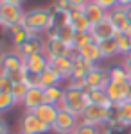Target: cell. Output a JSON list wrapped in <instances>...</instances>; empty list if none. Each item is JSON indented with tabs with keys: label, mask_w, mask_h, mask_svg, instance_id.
Returning a JSON list of instances; mask_svg holds the SVG:
<instances>
[{
	"label": "cell",
	"mask_w": 131,
	"mask_h": 134,
	"mask_svg": "<svg viewBox=\"0 0 131 134\" xmlns=\"http://www.w3.org/2000/svg\"><path fill=\"white\" fill-rule=\"evenodd\" d=\"M52 127L43 124L32 111H25L20 120V134H47L51 132Z\"/></svg>",
	"instance_id": "5"
},
{
	"label": "cell",
	"mask_w": 131,
	"mask_h": 134,
	"mask_svg": "<svg viewBox=\"0 0 131 134\" xmlns=\"http://www.w3.org/2000/svg\"><path fill=\"white\" fill-rule=\"evenodd\" d=\"M7 36H9V41H11V45H13V50H18L32 34H31L22 23H18V25L11 27L9 31H7Z\"/></svg>",
	"instance_id": "17"
},
{
	"label": "cell",
	"mask_w": 131,
	"mask_h": 134,
	"mask_svg": "<svg viewBox=\"0 0 131 134\" xmlns=\"http://www.w3.org/2000/svg\"><path fill=\"white\" fill-rule=\"evenodd\" d=\"M122 64H124V68H126V72H128V75H129V79H131V54L124 57V63Z\"/></svg>",
	"instance_id": "41"
},
{
	"label": "cell",
	"mask_w": 131,
	"mask_h": 134,
	"mask_svg": "<svg viewBox=\"0 0 131 134\" xmlns=\"http://www.w3.org/2000/svg\"><path fill=\"white\" fill-rule=\"evenodd\" d=\"M32 113L36 114L43 124H47L49 127H52V125L56 124L58 114H59V107H58V105H52V104H43L36 111H32Z\"/></svg>",
	"instance_id": "19"
},
{
	"label": "cell",
	"mask_w": 131,
	"mask_h": 134,
	"mask_svg": "<svg viewBox=\"0 0 131 134\" xmlns=\"http://www.w3.org/2000/svg\"><path fill=\"white\" fill-rule=\"evenodd\" d=\"M70 25H72V29L75 31V34H86L92 29V23L84 16V11L83 9H72L70 11Z\"/></svg>",
	"instance_id": "15"
},
{
	"label": "cell",
	"mask_w": 131,
	"mask_h": 134,
	"mask_svg": "<svg viewBox=\"0 0 131 134\" xmlns=\"http://www.w3.org/2000/svg\"><path fill=\"white\" fill-rule=\"evenodd\" d=\"M25 11L23 7L13 5V4H0V29L9 31L11 27L23 21Z\"/></svg>",
	"instance_id": "3"
},
{
	"label": "cell",
	"mask_w": 131,
	"mask_h": 134,
	"mask_svg": "<svg viewBox=\"0 0 131 134\" xmlns=\"http://www.w3.org/2000/svg\"><path fill=\"white\" fill-rule=\"evenodd\" d=\"M79 124H81L79 116L68 113V111L59 109V114H58V118H56V124L52 125V132H56V134H74Z\"/></svg>",
	"instance_id": "6"
},
{
	"label": "cell",
	"mask_w": 131,
	"mask_h": 134,
	"mask_svg": "<svg viewBox=\"0 0 131 134\" xmlns=\"http://www.w3.org/2000/svg\"><path fill=\"white\" fill-rule=\"evenodd\" d=\"M115 40H117V45H119V52H120V55H124V57H126V55H129V54H131V41H129V36L117 32Z\"/></svg>",
	"instance_id": "31"
},
{
	"label": "cell",
	"mask_w": 131,
	"mask_h": 134,
	"mask_svg": "<svg viewBox=\"0 0 131 134\" xmlns=\"http://www.w3.org/2000/svg\"><path fill=\"white\" fill-rule=\"evenodd\" d=\"M13 84H14V82H13L9 77H7L6 73L0 70V93H11Z\"/></svg>",
	"instance_id": "35"
},
{
	"label": "cell",
	"mask_w": 131,
	"mask_h": 134,
	"mask_svg": "<svg viewBox=\"0 0 131 134\" xmlns=\"http://www.w3.org/2000/svg\"><path fill=\"white\" fill-rule=\"evenodd\" d=\"M22 25L31 34L41 36V34H45L47 31H51L58 25V14L51 7H34L31 11H25Z\"/></svg>",
	"instance_id": "1"
},
{
	"label": "cell",
	"mask_w": 131,
	"mask_h": 134,
	"mask_svg": "<svg viewBox=\"0 0 131 134\" xmlns=\"http://www.w3.org/2000/svg\"><path fill=\"white\" fill-rule=\"evenodd\" d=\"M106 95L113 104H122L128 100V82H111L106 86Z\"/></svg>",
	"instance_id": "16"
},
{
	"label": "cell",
	"mask_w": 131,
	"mask_h": 134,
	"mask_svg": "<svg viewBox=\"0 0 131 134\" xmlns=\"http://www.w3.org/2000/svg\"><path fill=\"white\" fill-rule=\"evenodd\" d=\"M88 97L84 90H72V88H65V98L61 102L59 109L63 111H68V113L79 116L84 113V109L88 107Z\"/></svg>",
	"instance_id": "2"
},
{
	"label": "cell",
	"mask_w": 131,
	"mask_h": 134,
	"mask_svg": "<svg viewBox=\"0 0 131 134\" xmlns=\"http://www.w3.org/2000/svg\"><path fill=\"white\" fill-rule=\"evenodd\" d=\"M84 81H86V90H106V86L110 84V73L106 68H101L97 64L86 75Z\"/></svg>",
	"instance_id": "7"
},
{
	"label": "cell",
	"mask_w": 131,
	"mask_h": 134,
	"mask_svg": "<svg viewBox=\"0 0 131 134\" xmlns=\"http://www.w3.org/2000/svg\"><path fill=\"white\" fill-rule=\"evenodd\" d=\"M99 50H101L102 59H113L117 55H120L119 52V45H117V40L111 38V40H106V41L99 43Z\"/></svg>",
	"instance_id": "25"
},
{
	"label": "cell",
	"mask_w": 131,
	"mask_h": 134,
	"mask_svg": "<svg viewBox=\"0 0 131 134\" xmlns=\"http://www.w3.org/2000/svg\"><path fill=\"white\" fill-rule=\"evenodd\" d=\"M93 66H97V64H92L84 57H81L79 54H74V72H72L70 79H86V75L93 70Z\"/></svg>",
	"instance_id": "20"
},
{
	"label": "cell",
	"mask_w": 131,
	"mask_h": 134,
	"mask_svg": "<svg viewBox=\"0 0 131 134\" xmlns=\"http://www.w3.org/2000/svg\"><path fill=\"white\" fill-rule=\"evenodd\" d=\"M0 4H13V5L22 7V5L25 4V0H0Z\"/></svg>",
	"instance_id": "42"
},
{
	"label": "cell",
	"mask_w": 131,
	"mask_h": 134,
	"mask_svg": "<svg viewBox=\"0 0 131 134\" xmlns=\"http://www.w3.org/2000/svg\"><path fill=\"white\" fill-rule=\"evenodd\" d=\"M23 82L27 84L29 88H41V77L38 75V73L27 72L25 73V81H23Z\"/></svg>",
	"instance_id": "36"
},
{
	"label": "cell",
	"mask_w": 131,
	"mask_h": 134,
	"mask_svg": "<svg viewBox=\"0 0 131 134\" xmlns=\"http://www.w3.org/2000/svg\"><path fill=\"white\" fill-rule=\"evenodd\" d=\"M45 91V104H52V105H58L59 107L63 98H65V88L63 86H52L43 90Z\"/></svg>",
	"instance_id": "24"
},
{
	"label": "cell",
	"mask_w": 131,
	"mask_h": 134,
	"mask_svg": "<svg viewBox=\"0 0 131 134\" xmlns=\"http://www.w3.org/2000/svg\"><path fill=\"white\" fill-rule=\"evenodd\" d=\"M43 104H45V91H43V88H29L27 97L23 98L22 105L25 107V111H36Z\"/></svg>",
	"instance_id": "14"
},
{
	"label": "cell",
	"mask_w": 131,
	"mask_h": 134,
	"mask_svg": "<svg viewBox=\"0 0 131 134\" xmlns=\"http://www.w3.org/2000/svg\"><path fill=\"white\" fill-rule=\"evenodd\" d=\"M4 55H6V50H4V47L0 45V64H2V61H4Z\"/></svg>",
	"instance_id": "45"
},
{
	"label": "cell",
	"mask_w": 131,
	"mask_h": 134,
	"mask_svg": "<svg viewBox=\"0 0 131 134\" xmlns=\"http://www.w3.org/2000/svg\"><path fill=\"white\" fill-rule=\"evenodd\" d=\"M117 2H119V7H124V9L131 7V0H117Z\"/></svg>",
	"instance_id": "44"
},
{
	"label": "cell",
	"mask_w": 131,
	"mask_h": 134,
	"mask_svg": "<svg viewBox=\"0 0 131 134\" xmlns=\"http://www.w3.org/2000/svg\"><path fill=\"white\" fill-rule=\"evenodd\" d=\"M128 100H131V79L128 81Z\"/></svg>",
	"instance_id": "46"
},
{
	"label": "cell",
	"mask_w": 131,
	"mask_h": 134,
	"mask_svg": "<svg viewBox=\"0 0 131 134\" xmlns=\"http://www.w3.org/2000/svg\"><path fill=\"white\" fill-rule=\"evenodd\" d=\"M92 41H93V38L90 36V32H86V34H75L74 43H72V48H74V52H77L79 48H83L84 45H88Z\"/></svg>",
	"instance_id": "33"
},
{
	"label": "cell",
	"mask_w": 131,
	"mask_h": 134,
	"mask_svg": "<svg viewBox=\"0 0 131 134\" xmlns=\"http://www.w3.org/2000/svg\"><path fill=\"white\" fill-rule=\"evenodd\" d=\"M65 88H72V90H84V91H86V81H84V79H68Z\"/></svg>",
	"instance_id": "38"
},
{
	"label": "cell",
	"mask_w": 131,
	"mask_h": 134,
	"mask_svg": "<svg viewBox=\"0 0 131 134\" xmlns=\"http://www.w3.org/2000/svg\"><path fill=\"white\" fill-rule=\"evenodd\" d=\"M68 2H70L72 9H84L92 0H68Z\"/></svg>",
	"instance_id": "40"
},
{
	"label": "cell",
	"mask_w": 131,
	"mask_h": 134,
	"mask_svg": "<svg viewBox=\"0 0 131 134\" xmlns=\"http://www.w3.org/2000/svg\"><path fill=\"white\" fill-rule=\"evenodd\" d=\"M51 68L58 75H61L63 81H68L72 77V72H74V54L72 55H63V57L51 59Z\"/></svg>",
	"instance_id": "10"
},
{
	"label": "cell",
	"mask_w": 131,
	"mask_h": 134,
	"mask_svg": "<svg viewBox=\"0 0 131 134\" xmlns=\"http://www.w3.org/2000/svg\"><path fill=\"white\" fill-rule=\"evenodd\" d=\"M23 61H25V70H27V72L38 73V75H41V73L51 66V61H49V57L45 55V52L34 54V55H29V57H23Z\"/></svg>",
	"instance_id": "12"
},
{
	"label": "cell",
	"mask_w": 131,
	"mask_h": 134,
	"mask_svg": "<svg viewBox=\"0 0 131 134\" xmlns=\"http://www.w3.org/2000/svg\"><path fill=\"white\" fill-rule=\"evenodd\" d=\"M117 111H119V122H122L129 129L131 127V100H126V102L119 104Z\"/></svg>",
	"instance_id": "29"
},
{
	"label": "cell",
	"mask_w": 131,
	"mask_h": 134,
	"mask_svg": "<svg viewBox=\"0 0 131 134\" xmlns=\"http://www.w3.org/2000/svg\"><path fill=\"white\" fill-rule=\"evenodd\" d=\"M25 68V61L20 54L16 50H11V52H6L4 55V61L0 64V70L4 73H9V72H16V70H22Z\"/></svg>",
	"instance_id": "13"
},
{
	"label": "cell",
	"mask_w": 131,
	"mask_h": 134,
	"mask_svg": "<svg viewBox=\"0 0 131 134\" xmlns=\"http://www.w3.org/2000/svg\"><path fill=\"white\" fill-rule=\"evenodd\" d=\"M75 52L72 50L70 47L61 40H45V55L51 59H56V57H63V55H72Z\"/></svg>",
	"instance_id": "9"
},
{
	"label": "cell",
	"mask_w": 131,
	"mask_h": 134,
	"mask_svg": "<svg viewBox=\"0 0 131 134\" xmlns=\"http://www.w3.org/2000/svg\"><path fill=\"white\" fill-rule=\"evenodd\" d=\"M40 77H41V88H43V90L52 88V86H61V82H65V81L61 79V75H58V73L54 72L51 66H49L45 72L41 73Z\"/></svg>",
	"instance_id": "27"
},
{
	"label": "cell",
	"mask_w": 131,
	"mask_h": 134,
	"mask_svg": "<svg viewBox=\"0 0 131 134\" xmlns=\"http://www.w3.org/2000/svg\"><path fill=\"white\" fill-rule=\"evenodd\" d=\"M56 34H58V40L65 41L72 48V43H74V38H75V31L72 29L70 23H58L56 25Z\"/></svg>",
	"instance_id": "26"
},
{
	"label": "cell",
	"mask_w": 131,
	"mask_h": 134,
	"mask_svg": "<svg viewBox=\"0 0 131 134\" xmlns=\"http://www.w3.org/2000/svg\"><path fill=\"white\" fill-rule=\"evenodd\" d=\"M90 36L93 38L95 43H101V41H106V40L115 38V36H117V29H115L113 23L106 18V20H102V21H99V23H95V25H92Z\"/></svg>",
	"instance_id": "8"
},
{
	"label": "cell",
	"mask_w": 131,
	"mask_h": 134,
	"mask_svg": "<svg viewBox=\"0 0 131 134\" xmlns=\"http://www.w3.org/2000/svg\"><path fill=\"white\" fill-rule=\"evenodd\" d=\"M27 91H29V86L25 82H16V84H13L11 95H13V98L16 100V104H22L23 98L27 97Z\"/></svg>",
	"instance_id": "30"
},
{
	"label": "cell",
	"mask_w": 131,
	"mask_h": 134,
	"mask_svg": "<svg viewBox=\"0 0 131 134\" xmlns=\"http://www.w3.org/2000/svg\"><path fill=\"white\" fill-rule=\"evenodd\" d=\"M14 105H16V100L13 98L11 93H0V114L7 113Z\"/></svg>",
	"instance_id": "32"
},
{
	"label": "cell",
	"mask_w": 131,
	"mask_h": 134,
	"mask_svg": "<svg viewBox=\"0 0 131 134\" xmlns=\"http://www.w3.org/2000/svg\"><path fill=\"white\" fill-rule=\"evenodd\" d=\"M74 134H99V127L83 124V122H81V124L77 125V129H75V132H74Z\"/></svg>",
	"instance_id": "37"
},
{
	"label": "cell",
	"mask_w": 131,
	"mask_h": 134,
	"mask_svg": "<svg viewBox=\"0 0 131 134\" xmlns=\"http://www.w3.org/2000/svg\"><path fill=\"white\" fill-rule=\"evenodd\" d=\"M75 54H79L81 57H84V59H86V61H90L92 64H99V63L102 61L101 50H99V43H95V41L84 45V47L79 48Z\"/></svg>",
	"instance_id": "22"
},
{
	"label": "cell",
	"mask_w": 131,
	"mask_h": 134,
	"mask_svg": "<svg viewBox=\"0 0 131 134\" xmlns=\"http://www.w3.org/2000/svg\"><path fill=\"white\" fill-rule=\"evenodd\" d=\"M129 41H131V36H129Z\"/></svg>",
	"instance_id": "48"
},
{
	"label": "cell",
	"mask_w": 131,
	"mask_h": 134,
	"mask_svg": "<svg viewBox=\"0 0 131 134\" xmlns=\"http://www.w3.org/2000/svg\"><path fill=\"white\" fill-rule=\"evenodd\" d=\"M56 14H67V13H70L72 11V5L68 0H54V4H52L51 7Z\"/></svg>",
	"instance_id": "34"
},
{
	"label": "cell",
	"mask_w": 131,
	"mask_h": 134,
	"mask_svg": "<svg viewBox=\"0 0 131 134\" xmlns=\"http://www.w3.org/2000/svg\"><path fill=\"white\" fill-rule=\"evenodd\" d=\"M0 134H9V127H7L4 118H0Z\"/></svg>",
	"instance_id": "43"
},
{
	"label": "cell",
	"mask_w": 131,
	"mask_h": 134,
	"mask_svg": "<svg viewBox=\"0 0 131 134\" xmlns=\"http://www.w3.org/2000/svg\"><path fill=\"white\" fill-rule=\"evenodd\" d=\"M83 11H84V16L88 18V21H90L92 25H95V23H99V21H102V20H106V18H108V11L102 9L101 5H99V4H95L93 0H92V2Z\"/></svg>",
	"instance_id": "21"
},
{
	"label": "cell",
	"mask_w": 131,
	"mask_h": 134,
	"mask_svg": "<svg viewBox=\"0 0 131 134\" xmlns=\"http://www.w3.org/2000/svg\"><path fill=\"white\" fill-rule=\"evenodd\" d=\"M86 97H88V104H99V105H104L106 109H111L113 104L110 100V97L106 95V90H86Z\"/></svg>",
	"instance_id": "23"
},
{
	"label": "cell",
	"mask_w": 131,
	"mask_h": 134,
	"mask_svg": "<svg viewBox=\"0 0 131 134\" xmlns=\"http://www.w3.org/2000/svg\"><path fill=\"white\" fill-rule=\"evenodd\" d=\"M110 120V109H106L104 105H99V104H90L84 113L81 114V122L88 125H95V127H101V125H106Z\"/></svg>",
	"instance_id": "4"
},
{
	"label": "cell",
	"mask_w": 131,
	"mask_h": 134,
	"mask_svg": "<svg viewBox=\"0 0 131 134\" xmlns=\"http://www.w3.org/2000/svg\"><path fill=\"white\" fill-rule=\"evenodd\" d=\"M16 52L20 54L22 57H29V55H34V54H41V52H45V38H41L38 34H32Z\"/></svg>",
	"instance_id": "11"
},
{
	"label": "cell",
	"mask_w": 131,
	"mask_h": 134,
	"mask_svg": "<svg viewBox=\"0 0 131 134\" xmlns=\"http://www.w3.org/2000/svg\"><path fill=\"white\" fill-rule=\"evenodd\" d=\"M108 20L113 23V27L117 29V32H122L128 25H129L131 21L128 18V9H124V7H115V9L108 11Z\"/></svg>",
	"instance_id": "18"
},
{
	"label": "cell",
	"mask_w": 131,
	"mask_h": 134,
	"mask_svg": "<svg viewBox=\"0 0 131 134\" xmlns=\"http://www.w3.org/2000/svg\"><path fill=\"white\" fill-rule=\"evenodd\" d=\"M128 18H129V21H131V7H128Z\"/></svg>",
	"instance_id": "47"
},
{
	"label": "cell",
	"mask_w": 131,
	"mask_h": 134,
	"mask_svg": "<svg viewBox=\"0 0 131 134\" xmlns=\"http://www.w3.org/2000/svg\"><path fill=\"white\" fill-rule=\"evenodd\" d=\"M108 73H110L111 82H128V81H129V75H128V72H126L124 64H117V66L108 68Z\"/></svg>",
	"instance_id": "28"
},
{
	"label": "cell",
	"mask_w": 131,
	"mask_h": 134,
	"mask_svg": "<svg viewBox=\"0 0 131 134\" xmlns=\"http://www.w3.org/2000/svg\"><path fill=\"white\" fill-rule=\"evenodd\" d=\"M95 4H99L102 9H106V11H111V9H115L117 5H119V2L117 0H93Z\"/></svg>",
	"instance_id": "39"
}]
</instances>
